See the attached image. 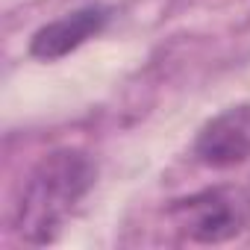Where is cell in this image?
<instances>
[{
    "mask_svg": "<svg viewBox=\"0 0 250 250\" xmlns=\"http://www.w3.org/2000/svg\"><path fill=\"white\" fill-rule=\"evenodd\" d=\"M109 18H112V9H106V6H83L77 12H68V15L44 24L42 30H36V36L30 42V53L36 59L56 62V59L68 56L71 50H77L80 44H85L88 39L100 36L106 30Z\"/></svg>",
    "mask_w": 250,
    "mask_h": 250,
    "instance_id": "277c9868",
    "label": "cell"
},
{
    "mask_svg": "<svg viewBox=\"0 0 250 250\" xmlns=\"http://www.w3.org/2000/svg\"><path fill=\"white\" fill-rule=\"evenodd\" d=\"M180 235L197 244H224L238 238L250 224V197L232 186H215L180 197L168 209Z\"/></svg>",
    "mask_w": 250,
    "mask_h": 250,
    "instance_id": "7a4b0ae2",
    "label": "cell"
},
{
    "mask_svg": "<svg viewBox=\"0 0 250 250\" xmlns=\"http://www.w3.org/2000/svg\"><path fill=\"white\" fill-rule=\"evenodd\" d=\"M194 156L209 168H232L250 159V109H227L212 118L194 142Z\"/></svg>",
    "mask_w": 250,
    "mask_h": 250,
    "instance_id": "3957f363",
    "label": "cell"
},
{
    "mask_svg": "<svg viewBox=\"0 0 250 250\" xmlns=\"http://www.w3.org/2000/svg\"><path fill=\"white\" fill-rule=\"evenodd\" d=\"M97 168L88 153L62 147L42 156L18 188L9 227L27 244H50L77 203L91 191Z\"/></svg>",
    "mask_w": 250,
    "mask_h": 250,
    "instance_id": "6da1fadb",
    "label": "cell"
}]
</instances>
